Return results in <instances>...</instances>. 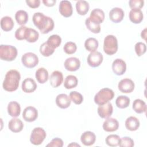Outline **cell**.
<instances>
[{"mask_svg":"<svg viewBox=\"0 0 147 147\" xmlns=\"http://www.w3.org/2000/svg\"><path fill=\"white\" fill-rule=\"evenodd\" d=\"M32 20L34 25L42 34L48 33L53 29L54 21L52 18L45 16L42 13H35L33 16Z\"/></svg>","mask_w":147,"mask_h":147,"instance_id":"obj_1","label":"cell"},{"mask_svg":"<svg viewBox=\"0 0 147 147\" xmlns=\"http://www.w3.org/2000/svg\"><path fill=\"white\" fill-rule=\"evenodd\" d=\"M20 79L21 75L18 71L15 69L9 71L6 74L3 82L2 86L3 89L9 92L16 91L19 86Z\"/></svg>","mask_w":147,"mask_h":147,"instance_id":"obj_2","label":"cell"},{"mask_svg":"<svg viewBox=\"0 0 147 147\" xmlns=\"http://www.w3.org/2000/svg\"><path fill=\"white\" fill-rule=\"evenodd\" d=\"M114 91L109 88H103L100 90L94 96V102L98 105H102L113 99Z\"/></svg>","mask_w":147,"mask_h":147,"instance_id":"obj_3","label":"cell"},{"mask_svg":"<svg viewBox=\"0 0 147 147\" xmlns=\"http://www.w3.org/2000/svg\"><path fill=\"white\" fill-rule=\"evenodd\" d=\"M17 56V48L10 45H0V58L5 61L14 60Z\"/></svg>","mask_w":147,"mask_h":147,"instance_id":"obj_4","label":"cell"},{"mask_svg":"<svg viewBox=\"0 0 147 147\" xmlns=\"http://www.w3.org/2000/svg\"><path fill=\"white\" fill-rule=\"evenodd\" d=\"M118 50V41L113 35H107L105 37L103 42V51L108 55L115 54Z\"/></svg>","mask_w":147,"mask_h":147,"instance_id":"obj_5","label":"cell"},{"mask_svg":"<svg viewBox=\"0 0 147 147\" xmlns=\"http://www.w3.org/2000/svg\"><path fill=\"white\" fill-rule=\"evenodd\" d=\"M46 136V133L42 128L40 127H35L32 131L30 141L34 145H39L45 140Z\"/></svg>","mask_w":147,"mask_h":147,"instance_id":"obj_6","label":"cell"},{"mask_svg":"<svg viewBox=\"0 0 147 147\" xmlns=\"http://www.w3.org/2000/svg\"><path fill=\"white\" fill-rule=\"evenodd\" d=\"M21 61L25 67L32 68L38 64V58L36 54L32 52H27L22 55Z\"/></svg>","mask_w":147,"mask_h":147,"instance_id":"obj_7","label":"cell"},{"mask_svg":"<svg viewBox=\"0 0 147 147\" xmlns=\"http://www.w3.org/2000/svg\"><path fill=\"white\" fill-rule=\"evenodd\" d=\"M103 59V57L102 54L98 51H95L91 52L88 55L87 61L90 66L92 67H96L101 64Z\"/></svg>","mask_w":147,"mask_h":147,"instance_id":"obj_8","label":"cell"},{"mask_svg":"<svg viewBox=\"0 0 147 147\" xmlns=\"http://www.w3.org/2000/svg\"><path fill=\"white\" fill-rule=\"evenodd\" d=\"M134 83L133 81L128 78L122 79L118 85L119 90L123 93H130L134 89Z\"/></svg>","mask_w":147,"mask_h":147,"instance_id":"obj_9","label":"cell"},{"mask_svg":"<svg viewBox=\"0 0 147 147\" xmlns=\"http://www.w3.org/2000/svg\"><path fill=\"white\" fill-rule=\"evenodd\" d=\"M22 117L24 119L29 122L34 121L38 117V111L33 106H28L23 111Z\"/></svg>","mask_w":147,"mask_h":147,"instance_id":"obj_10","label":"cell"},{"mask_svg":"<svg viewBox=\"0 0 147 147\" xmlns=\"http://www.w3.org/2000/svg\"><path fill=\"white\" fill-rule=\"evenodd\" d=\"M112 69L117 75H123L126 70L125 61L121 59H116L112 63Z\"/></svg>","mask_w":147,"mask_h":147,"instance_id":"obj_11","label":"cell"},{"mask_svg":"<svg viewBox=\"0 0 147 147\" xmlns=\"http://www.w3.org/2000/svg\"><path fill=\"white\" fill-rule=\"evenodd\" d=\"M113 111V107L110 102H107L104 105H99L98 107V114L102 118L110 117Z\"/></svg>","mask_w":147,"mask_h":147,"instance_id":"obj_12","label":"cell"},{"mask_svg":"<svg viewBox=\"0 0 147 147\" xmlns=\"http://www.w3.org/2000/svg\"><path fill=\"white\" fill-rule=\"evenodd\" d=\"M59 12L64 17L71 16L73 13L71 3L67 0L61 1L59 5Z\"/></svg>","mask_w":147,"mask_h":147,"instance_id":"obj_13","label":"cell"},{"mask_svg":"<svg viewBox=\"0 0 147 147\" xmlns=\"http://www.w3.org/2000/svg\"><path fill=\"white\" fill-rule=\"evenodd\" d=\"M64 67L69 71H76L80 67V61L79 59L75 57L67 58L64 61Z\"/></svg>","mask_w":147,"mask_h":147,"instance_id":"obj_14","label":"cell"},{"mask_svg":"<svg viewBox=\"0 0 147 147\" xmlns=\"http://www.w3.org/2000/svg\"><path fill=\"white\" fill-rule=\"evenodd\" d=\"M119 127L118 121L113 118H107L103 123V129L107 132L116 131Z\"/></svg>","mask_w":147,"mask_h":147,"instance_id":"obj_15","label":"cell"},{"mask_svg":"<svg viewBox=\"0 0 147 147\" xmlns=\"http://www.w3.org/2000/svg\"><path fill=\"white\" fill-rule=\"evenodd\" d=\"M124 17V11L119 7H114L109 12V18L110 20L115 23L121 22Z\"/></svg>","mask_w":147,"mask_h":147,"instance_id":"obj_16","label":"cell"},{"mask_svg":"<svg viewBox=\"0 0 147 147\" xmlns=\"http://www.w3.org/2000/svg\"><path fill=\"white\" fill-rule=\"evenodd\" d=\"M36 82L32 78H28L24 80L22 83V90L26 93H31L34 92L37 88Z\"/></svg>","mask_w":147,"mask_h":147,"instance_id":"obj_17","label":"cell"},{"mask_svg":"<svg viewBox=\"0 0 147 147\" xmlns=\"http://www.w3.org/2000/svg\"><path fill=\"white\" fill-rule=\"evenodd\" d=\"M49 81L51 85L53 87L56 88L60 86L63 81V75L62 72L59 71H53L50 76Z\"/></svg>","mask_w":147,"mask_h":147,"instance_id":"obj_18","label":"cell"},{"mask_svg":"<svg viewBox=\"0 0 147 147\" xmlns=\"http://www.w3.org/2000/svg\"><path fill=\"white\" fill-rule=\"evenodd\" d=\"M71 101L69 96L65 94H59L56 98V103L58 107L61 109H67L71 105Z\"/></svg>","mask_w":147,"mask_h":147,"instance_id":"obj_19","label":"cell"},{"mask_svg":"<svg viewBox=\"0 0 147 147\" xmlns=\"http://www.w3.org/2000/svg\"><path fill=\"white\" fill-rule=\"evenodd\" d=\"M95 134L90 131H84L80 137V141L85 146H91L93 145L95 143Z\"/></svg>","mask_w":147,"mask_h":147,"instance_id":"obj_20","label":"cell"},{"mask_svg":"<svg viewBox=\"0 0 147 147\" xmlns=\"http://www.w3.org/2000/svg\"><path fill=\"white\" fill-rule=\"evenodd\" d=\"M89 18L91 21L100 24L105 20L104 11L100 9H95L91 11Z\"/></svg>","mask_w":147,"mask_h":147,"instance_id":"obj_21","label":"cell"},{"mask_svg":"<svg viewBox=\"0 0 147 147\" xmlns=\"http://www.w3.org/2000/svg\"><path fill=\"white\" fill-rule=\"evenodd\" d=\"M8 127L11 131L14 133H18L22 130L24 124L21 119L17 118H14L9 121Z\"/></svg>","mask_w":147,"mask_h":147,"instance_id":"obj_22","label":"cell"},{"mask_svg":"<svg viewBox=\"0 0 147 147\" xmlns=\"http://www.w3.org/2000/svg\"><path fill=\"white\" fill-rule=\"evenodd\" d=\"M7 112L13 117L19 116L21 113V107L20 104L15 101L9 102L7 106Z\"/></svg>","mask_w":147,"mask_h":147,"instance_id":"obj_23","label":"cell"},{"mask_svg":"<svg viewBox=\"0 0 147 147\" xmlns=\"http://www.w3.org/2000/svg\"><path fill=\"white\" fill-rule=\"evenodd\" d=\"M140 121L135 117H129L127 118L125 121V127L130 131L137 130L140 127Z\"/></svg>","mask_w":147,"mask_h":147,"instance_id":"obj_24","label":"cell"},{"mask_svg":"<svg viewBox=\"0 0 147 147\" xmlns=\"http://www.w3.org/2000/svg\"><path fill=\"white\" fill-rule=\"evenodd\" d=\"M129 16L130 20L134 24H140L144 18L141 9H131L129 12Z\"/></svg>","mask_w":147,"mask_h":147,"instance_id":"obj_25","label":"cell"},{"mask_svg":"<svg viewBox=\"0 0 147 147\" xmlns=\"http://www.w3.org/2000/svg\"><path fill=\"white\" fill-rule=\"evenodd\" d=\"M88 3L84 0L78 1L76 3V9L77 13L80 15H85L89 10Z\"/></svg>","mask_w":147,"mask_h":147,"instance_id":"obj_26","label":"cell"},{"mask_svg":"<svg viewBox=\"0 0 147 147\" xmlns=\"http://www.w3.org/2000/svg\"><path fill=\"white\" fill-rule=\"evenodd\" d=\"M14 22L9 16H5L1 20V27L5 32L11 30L14 26Z\"/></svg>","mask_w":147,"mask_h":147,"instance_id":"obj_27","label":"cell"},{"mask_svg":"<svg viewBox=\"0 0 147 147\" xmlns=\"http://www.w3.org/2000/svg\"><path fill=\"white\" fill-rule=\"evenodd\" d=\"M35 76L38 83L43 84L48 79V72L44 68H39L36 72Z\"/></svg>","mask_w":147,"mask_h":147,"instance_id":"obj_28","label":"cell"},{"mask_svg":"<svg viewBox=\"0 0 147 147\" xmlns=\"http://www.w3.org/2000/svg\"><path fill=\"white\" fill-rule=\"evenodd\" d=\"M132 107L134 111L138 114L144 113L146 110V105L145 102L140 99H137L134 100Z\"/></svg>","mask_w":147,"mask_h":147,"instance_id":"obj_29","label":"cell"},{"mask_svg":"<svg viewBox=\"0 0 147 147\" xmlns=\"http://www.w3.org/2000/svg\"><path fill=\"white\" fill-rule=\"evenodd\" d=\"M98 40L93 37H90L87 38L84 42V47L87 51L93 52H95L98 47Z\"/></svg>","mask_w":147,"mask_h":147,"instance_id":"obj_30","label":"cell"},{"mask_svg":"<svg viewBox=\"0 0 147 147\" xmlns=\"http://www.w3.org/2000/svg\"><path fill=\"white\" fill-rule=\"evenodd\" d=\"M39 37L37 31L32 28H28L25 33V40L29 42H36Z\"/></svg>","mask_w":147,"mask_h":147,"instance_id":"obj_31","label":"cell"},{"mask_svg":"<svg viewBox=\"0 0 147 147\" xmlns=\"http://www.w3.org/2000/svg\"><path fill=\"white\" fill-rule=\"evenodd\" d=\"M15 18L19 25L23 26L26 24L28 21V14L26 11L20 10L16 12L15 14Z\"/></svg>","mask_w":147,"mask_h":147,"instance_id":"obj_32","label":"cell"},{"mask_svg":"<svg viewBox=\"0 0 147 147\" xmlns=\"http://www.w3.org/2000/svg\"><path fill=\"white\" fill-rule=\"evenodd\" d=\"M78 80L77 78L72 75H68L64 80V86L67 89H71L77 86Z\"/></svg>","mask_w":147,"mask_h":147,"instance_id":"obj_33","label":"cell"},{"mask_svg":"<svg viewBox=\"0 0 147 147\" xmlns=\"http://www.w3.org/2000/svg\"><path fill=\"white\" fill-rule=\"evenodd\" d=\"M115 104L119 109L126 108L130 105V99L126 96L120 95L117 98Z\"/></svg>","mask_w":147,"mask_h":147,"instance_id":"obj_34","label":"cell"},{"mask_svg":"<svg viewBox=\"0 0 147 147\" xmlns=\"http://www.w3.org/2000/svg\"><path fill=\"white\" fill-rule=\"evenodd\" d=\"M47 44L53 48L55 49L60 46L61 42V38L57 34H53L49 37L47 41Z\"/></svg>","mask_w":147,"mask_h":147,"instance_id":"obj_35","label":"cell"},{"mask_svg":"<svg viewBox=\"0 0 147 147\" xmlns=\"http://www.w3.org/2000/svg\"><path fill=\"white\" fill-rule=\"evenodd\" d=\"M54 48L49 45L47 42L42 43L40 47V52L41 54L45 57H48L52 55L55 51Z\"/></svg>","mask_w":147,"mask_h":147,"instance_id":"obj_36","label":"cell"},{"mask_svg":"<svg viewBox=\"0 0 147 147\" xmlns=\"http://www.w3.org/2000/svg\"><path fill=\"white\" fill-rule=\"evenodd\" d=\"M85 24L87 28L94 33H98L100 31V24H98L91 21L89 17L86 20Z\"/></svg>","mask_w":147,"mask_h":147,"instance_id":"obj_37","label":"cell"},{"mask_svg":"<svg viewBox=\"0 0 147 147\" xmlns=\"http://www.w3.org/2000/svg\"><path fill=\"white\" fill-rule=\"evenodd\" d=\"M120 137L119 136L116 134H110L109 135L105 140L106 143L107 145L110 146H117L119 145L120 142Z\"/></svg>","mask_w":147,"mask_h":147,"instance_id":"obj_38","label":"cell"},{"mask_svg":"<svg viewBox=\"0 0 147 147\" xmlns=\"http://www.w3.org/2000/svg\"><path fill=\"white\" fill-rule=\"evenodd\" d=\"M70 99L76 105H80L83 100V97L82 95L77 91H72L69 94Z\"/></svg>","mask_w":147,"mask_h":147,"instance_id":"obj_39","label":"cell"},{"mask_svg":"<svg viewBox=\"0 0 147 147\" xmlns=\"http://www.w3.org/2000/svg\"><path fill=\"white\" fill-rule=\"evenodd\" d=\"M63 49L65 53H66L67 54L71 55L76 52L77 49V47L75 42H67L65 44L63 47Z\"/></svg>","mask_w":147,"mask_h":147,"instance_id":"obj_40","label":"cell"},{"mask_svg":"<svg viewBox=\"0 0 147 147\" xmlns=\"http://www.w3.org/2000/svg\"><path fill=\"white\" fill-rule=\"evenodd\" d=\"M134 49L136 54L138 56H141L144 55L146 51V47L145 44L141 42H138L134 46Z\"/></svg>","mask_w":147,"mask_h":147,"instance_id":"obj_41","label":"cell"},{"mask_svg":"<svg viewBox=\"0 0 147 147\" xmlns=\"http://www.w3.org/2000/svg\"><path fill=\"white\" fill-rule=\"evenodd\" d=\"M121 147H132L134 145L133 140L129 137H123L120 140L118 145Z\"/></svg>","mask_w":147,"mask_h":147,"instance_id":"obj_42","label":"cell"},{"mask_svg":"<svg viewBox=\"0 0 147 147\" xmlns=\"http://www.w3.org/2000/svg\"><path fill=\"white\" fill-rule=\"evenodd\" d=\"M28 28L25 26H21L15 32V37L18 40L25 39V33Z\"/></svg>","mask_w":147,"mask_h":147,"instance_id":"obj_43","label":"cell"},{"mask_svg":"<svg viewBox=\"0 0 147 147\" xmlns=\"http://www.w3.org/2000/svg\"><path fill=\"white\" fill-rule=\"evenodd\" d=\"M129 5L131 9H140L144 6V1L143 0H130Z\"/></svg>","mask_w":147,"mask_h":147,"instance_id":"obj_44","label":"cell"},{"mask_svg":"<svg viewBox=\"0 0 147 147\" xmlns=\"http://www.w3.org/2000/svg\"><path fill=\"white\" fill-rule=\"evenodd\" d=\"M47 146L52 147H62L63 146V141L61 138H55L47 145Z\"/></svg>","mask_w":147,"mask_h":147,"instance_id":"obj_45","label":"cell"},{"mask_svg":"<svg viewBox=\"0 0 147 147\" xmlns=\"http://www.w3.org/2000/svg\"><path fill=\"white\" fill-rule=\"evenodd\" d=\"M26 3L31 8H37L40 6V0H26Z\"/></svg>","mask_w":147,"mask_h":147,"instance_id":"obj_46","label":"cell"},{"mask_svg":"<svg viewBox=\"0 0 147 147\" xmlns=\"http://www.w3.org/2000/svg\"><path fill=\"white\" fill-rule=\"evenodd\" d=\"M42 2L47 6L52 7L55 5L56 1V0H43Z\"/></svg>","mask_w":147,"mask_h":147,"instance_id":"obj_47","label":"cell"},{"mask_svg":"<svg viewBox=\"0 0 147 147\" xmlns=\"http://www.w3.org/2000/svg\"><path fill=\"white\" fill-rule=\"evenodd\" d=\"M146 28H145L142 32H141V36L142 37V38H144V40H146Z\"/></svg>","mask_w":147,"mask_h":147,"instance_id":"obj_48","label":"cell"},{"mask_svg":"<svg viewBox=\"0 0 147 147\" xmlns=\"http://www.w3.org/2000/svg\"><path fill=\"white\" fill-rule=\"evenodd\" d=\"M80 146L79 144H76V143H72V144H69L68 145V146Z\"/></svg>","mask_w":147,"mask_h":147,"instance_id":"obj_49","label":"cell"}]
</instances>
